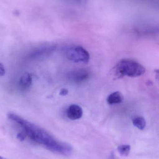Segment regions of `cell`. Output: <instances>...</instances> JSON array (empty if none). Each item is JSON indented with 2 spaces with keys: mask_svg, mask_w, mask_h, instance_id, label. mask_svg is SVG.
Listing matches in <instances>:
<instances>
[{
  "mask_svg": "<svg viewBox=\"0 0 159 159\" xmlns=\"http://www.w3.org/2000/svg\"><path fill=\"white\" fill-rule=\"evenodd\" d=\"M7 117L23 130V133L18 134V137L21 140L27 137L46 149L63 156H69L72 154V148L70 144L59 141L44 129L14 113H8Z\"/></svg>",
  "mask_w": 159,
  "mask_h": 159,
  "instance_id": "1",
  "label": "cell"
},
{
  "mask_svg": "<svg viewBox=\"0 0 159 159\" xmlns=\"http://www.w3.org/2000/svg\"><path fill=\"white\" fill-rule=\"evenodd\" d=\"M143 66L137 61L129 59H124L117 62L112 69V74L116 79L124 76L137 77L145 73Z\"/></svg>",
  "mask_w": 159,
  "mask_h": 159,
  "instance_id": "2",
  "label": "cell"
},
{
  "mask_svg": "<svg viewBox=\"0 0 159 159\" xmlns=\"http://www.w3.org/2000/svg\"><path fill=\"white\" fill-rule=\"evenodd\" d=\"M65 54L68 60L76 63H87L90 58L89 52L79 46L68 48L65 50Z\"/></svg>",
  "mask_w": 159,
  "mask_h": 159,
  "instance_id": "3",
  "label": "cell"
},
{
  "mask_svg": "<svg viewBox=\"0 0 159 159\" xmlns=\"http://www.w3.org/2000/svg\"><path fill=\"white\" fill-rule=\"evenodd\" d=\"M90 73L86 69H80L72 71L69 74V79L72 82L81 83L89 79Z\"/></svg>",
  "mask_w": 159,
  "mask_h": 159,
  "instance_id": "4",
  "label": "cell"
},
{
  "mask_svg": "<svg viewBox=\"0 0 159 159\" xmlns=\"http://www.w3.org/2000/svg\"><path fill=\"white\" fill-rule=\"evenodd\" d=\"M83 113L82 108L77 105H71L67 108V117L72 120H77L81 118Z\"/></svg>",
  "mask_w": 159,
  "mask_h": 159,
  "instance_id": "5",
  "label": "cell"
},
{
  "mask_svg": "<svg viewBox=\"0 0 159 159\" xmlns=\"http://www.w3.org/2000/svg\"><path fill=\"white\" fill-rule=\"evenodd\" d=\"M32 78L31 75L28 73L24 74L20 79L19 87L21 90H26L31 86Z\"/></svg>",
  "mask_w": 159,
  "mask_h": 159,
  "instance_id": "6",
  "label": "cell"
},
{
  "mask_svg": "<svg viewBox=\"0 0 159 159\" xmlns=\"http://www.w3.org/2000/svg\"><path fill=\"white\" fill-rule=\"evenodd\" d=\"M124 96L120 92L116 91L111 93L107 98V102L109 105L117 104L123 102Z\"/></svg>",
  "mask_w": 159,
  "mask_h": 159,
  "instance_id": "7",
  "label": "cell"
},
{
  "mask_svg": "<svg viewBox=\"0 0 159 159\" xmlns=\"http://www.w3.org/2000/svg\"><path fill=\"white\" fill-rule=\"evenodd\" d=\"M133 123L135 127L140 130H143L146 126V121L143 117H135L133 119Z\"/></svg>",
  "mask_w": 159,
  "mask_h": 159,
  "instance_id": "8",
  "label": "cell"
},
{
  "mask_svg": "<svg viewBox=\"0 0 159 159\" xmlns=\"http://www.w3.org/2000/svg\"><path fill=\"white\" fill-rule=\"evenodd\" d=\"M131 146L129 145H122L118 148V151L122 157H127L130 152Z\"/></svg>",
  "mask_w": 159,
  "mask_h": 159,
  "instance_id": "9",
  "label": "cell"
},
{
  "mask_svg": "<svg viewBox=\"0 0 159 159\" xmlns=\"http://www.w3.org/2000/svg\"><path fill=\"white\" fill-rule=\"evenodd\" d=\"M5 74V70L3 65L0 63V76H3Z\"/></svg>",
  "mask_w": 159,
  "mask_h": 159,
  "instance_id": "10",
  "label": "cell"
},
{
  "mask_svg": "<svg viewBox=\"0 0 159 159\" xmlns=\"http://www.w3.org/2000/svg\"><path fill=\"white\" fill-rule=\"evenodd\" d=\"M68 93V89H62L60 92V95L62 96H65Z\"/></svg>",
  "mask_w": 159,
  "mask_h": 159,
  "instance_id": "11",
  "label": "cell"
},
{
  "mask_svg": "<svg viewBox=\"0 0 159 159\" xmlns=\"http://www.w3.org/2000/svg\"><path fill=\"white\" fill-rule=\"evenodd\" d=\"M0 159H7L4 158L2 157H1V156H0Z\"/></svg>",
  "mask_w": 159,
  "mask_h": 159,
  "instance_id": "12",
  "label": "cell"
}]
</instances>
